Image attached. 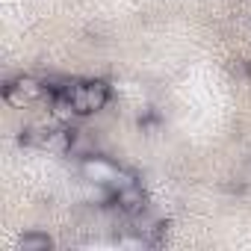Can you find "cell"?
I'll return each instance as SVG.
<instances>
[{"label":"cell","instance_id":"cell-1","mask_svg":"<svg viewBox=\"0 0 251 251\" xmlns=\"http://www.w3.org/2000/svg\"><path fill=\"white\" fill-rule=\"evenodd\" d=\"M80 175H83V180L103 183V186H109L112 192H118V189H124V186L136 183V177H133L130 172H124V169H118L112 160H103V157H95V154H86V157L80 160Z\"/></svg>","mask_w":251,"mask_h":251},{"label":"cell","instance_id":"cell-2","mask_svg":"<svg viewBox=\"0 0 251 251\" xmlns=\"http://www.w3.org/2000/svg\"><path fill=\"white\" fill-rule=\"evenodd\" d=\"M68 95L77 106V115H89L98 112L109 103V86L103 80H89V83H71Z\"/></svg>","mask_w":251,"mask_h":251},{"label":"cell","instance_id":"cell-3","mask_svg":"<svg viewBox=\"0 0 251 251\" xmlns=\"http://www.w3.org/2000/svg\"><path fill=\"white\" fill-rule=\"evenodd\" d=\"M112 204L118 207V213H124L127 219H136V216L145 213V207H148V195L142 192L139 183H130V186H124V189L115 192Z\"/></svg>","mask_w":251,"mask_h":251},{"label":"cell","instance_id":"cell-4","mask_svg":"<svg viewBox=\"0 0 251 251\" xmlns=\"http://www.w3.org/2000/svg\"><path fill=\"white\" fill-rule=\"evenodd\" d=\"M50 245H53V239L48 233H39V230H30V233H24L18 239V248L21 251H48Z\"/></svg>","mask_w":251,"mask_h":251},{"label":"cell","instance_id":"cell-5","mask_svg":"<svg viewBox=\"0 0 251 251\" xmlns=\"http://www.w3.org/2000/svg\"><path fill=\"white\" fill-rule=\"evenodd\" d=\"M3 98H6V103L15 106V109H24V106L30 103V98H27L15 83H6V86H3Z\"/></svg>","mask_w":251,"mask_h":251},{"label":"cell","instance_id":"cell-6","mask_svg":"<svg viewBox=\"0 0 251 251\" xmlns=\"http://www.w3.org/2000/svg\"><path fill=\"white\" fill-rule=\"evenodd\" d=\"M12 83H15V86H18V89H21V92H24L30 100H36V98L45 92V86H42L36 77H18V80H12Z\"/></svg>","mask_w":251,"mask_h":251}]
</instances>
